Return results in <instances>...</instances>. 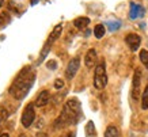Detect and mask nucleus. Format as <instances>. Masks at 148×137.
I'll return each mask as SVG.
<instances>
[{"instance_id":"nucleus-1","label":"nucleus","mask_w":148,"mask_h":137,"mask_svg":"<svg viewBox=\"0 0 148 137\" xmlns=\"http://www.w3.org/2000/svg\"><path fill=\"white\" fill-rule=\"evenodd\" d=\"M36 82V72L33 71L30 66H26L25 69L19 72V75L15 77L12 86L10 87V94L12 95L15 99H23L30 91L32 86Z\"/></svg>"},{"instance_id":"nucleus-2","label":"nucleus","mask_w":148,"mask_h":137,"mask_svg":"<svg viewBox=\"0 0 148 137\" xmlns=\"http://www.w3.org/2000/svg\"><path fill=\"white\" fill-rule=\"evenodd\" d=\"M82 115V105L80 102L72 98L69 101H67V103L64 105L63 111L60 117L57 118L54 126L56 128H63V126H67V125H75L77 124V121Z\"/></svg>"},{"instance_id":"nucleus-3","label":"nucleus","mask_w":148,"mask_h":137,"mask_svg":"<svg viewBox=\"0 0 148 137\" xmlns=\"http://www.w3.org/2000/svg\"><path fill=\"white\" fill-rule=\"evenodd\" d=\"M108 84V73H106V65L105 61H101L98 65H95L94 72V86L97 90H103Z\"/></svg>"},{"instance_id":"nucleus-4","label":"nucleus","mask_w":148,"mask_h":137,"mask_svg":"<svg viewBox=\"0 0 148 137\" xmlns=\"http://www.w3.org/2000/svg\"><path fill=\"white\" fill-rule=\"evenodd\" d=\"M61 31H63V26H61V25H57V26H56L53 30H52L49 38H48V41H46L45 46H44L42 52H41V57H40V60H38V64H40V62L46 57V54H48V52L50 50V48H52L53 42H56V41H57V38L60 37V34H61Z\"/></svg>"},{"instance_id":"nucleus-5","label":"nucleus","mask_w":148,"mask_h":137,"mask_svg":"<svg viewBox=\"0 0 148 137\" xmlns=\"http://www.w3.org/2000/svg\"><path fill=\"white\" fill-rule=\"evenodd\" d=\"M36 119V110H34V103H29L25 110H23V114H22V125L25 128H29L32 126V124L34 122Z\"/></svg>"},{"instance_id":"nucleus-6","label":"nucleus","mask_w":148,"mask_h":137,"mask_svg":"<svg viewBox=\"0 0 148 137\" xmlns=\"http://www.w3.org/2000/svg\"><path fill=\"white\" fill-rule=\"evenodd\" d=\"M79 65H80V58L79 57H73L71 61L68 62L67 69H65V76H67V79H73V76L76 75L77 69H79Z\"/></svg>"},{"instance_id":"nucleus-7","label":"nucleus","mask_w":148,"mask_h":137,"mask_svg":"<svg viewBox=\"0 0 148 137\" xmlns=\"http://www.w3.org/2000/svg\"><path fill=\"white\" fill-rule=\"evenodd\" d=\"M140 83H141V72L140 69H136L135 77H133V86H132V98L136 101L140 98Z\"/></svg>"},{"instance_id":"nucleus-8","label":"nucleus","mask_w":148,"mask_h":137,"mask_svg":"<svg viewBox=\"0 0 148 137\" xmlns=\"http://www.w3.org/2000/svg\"><path fill=\"white\" fill-rule=\"evenodd\" d=\"M125 42L132 52H136V50L140 48L141 38H140V36H137V34H128L125 38Z\"/></svg>"},{"instance_id":"nucleus-9","label":"nucleus","mask_w":148,"mask_h":137,"mask_svg":"<svg viewBox=\"0 0 148 137\" xmlns=\"http://www.w3.org/2000/svg\"><path fill=\"white\" fill-rule=\"evenodd\" d=\"M145 11H144V7L141 4H137V3H130V11H129V16L130 19H139L143 18Z\"/></svg>"},{"instance_id":"nucleus-10","label":"nucleus","mask_w":148,"mask_h":137,"mask_svg":"<svg viewBox=\"0 0 148 137\" xmlns=\"http://www.w3.org/2000/svg\"><path fill=\"white\" fill-rule=\"evenodd\" d=\"M97 58H98V56H97V50L95 49H90L88 52H87V54H86L84 57V64L86 66L90 69V68H92V66L97 65Z\"/></svg>"},{"instance_id":"nucleus-11","label":"nucleus","mask_w":148,"mask_h":137,"mask_svg":"<svg viewBox=\"0 0 148 137\" xmlns=\"http://www.w3.org/2000/svg\"><path fill=\"white\" fill-rule=\"evenodd\" d=\"M49 99H50V94H49V91H46V90H44V91H41L40 94H38V97H37V99H36V105L37 107H42V106H45L46 103L49 102Z\"/></svg>"},{"instance_id":"nucleus-12","label":"nucleus","mask_w":148,"mask_h":137,"mask_svg":"<svg viewBox=\"0 0 148 137\" xmlns=\"http://www.w3.org/2000/svg\"><path fill=\"white\" fill-rule=\"evenodd\" d=\"M73 25H75V27L82 30V29H84V27H87L90 25V19L86 18V16H80V18H76L73 21Z\"/></svg>"},{"instance_id":"nucleus-13","label":"nucleus","mask_w":148,"mask_h":137,"mask_svg":"<svg viewBox=\"0 0 148 137\" xmlns=\"http://www.w3.org/2000/svg\"><path fill=\"white\" fill-rule=\"evenodd\" d=\"M105 137H121V136H120V130L117 129V126L109 125L106 132H105Z\"/></svg>"},{"instance_id":"nucleus-14","label":"nucleus","mask_w":148,"mask_h":137,"mask_svg":"<svg viewBox=\"0 0 148 137\" xmlns=\"http://www.w3.org/2000/svg\"><path fill=\"white\" fill-rule=\"evenodd\" d=\"M86 134L87 137H95L97 136V132H95V126L92 121H88L87 125H86Z\"/></svg>"},{"instance_id":"nucleus-15","label":"nucleus","mask_w":148,"mask_h":137,"mask_svg":"<svg viewBox=\"0 0 148 137\" xmlns=\"http://www.w3.org/2000/svg\"><path fill=\"white\" fill-rule=\"evenodd\" d=\"M105 34H106V29H105L103 25H97V26L94 27V36L97 37V38H102Z\"/></svg>"},{"instance_id":"nucleus-16","label":"nucleus","mask_w":148,"mask_h":137,"mask_svg":"<svg viewBox=\"0 0 148 137\" xmlns=\"http://www.w3.org/2000/svg\"><path fill=\"white\" fill-rule=\"evenodd\" d=\"M141 107H143L144 110L148 109V84H147V87L144 88L143 94H141Z\"/></svg>"},{"instance_id":"nucleus-17","label":"nucleus","mask_w":148,"mask_h":137,"mask_svg":"<svg viewBox=\"0 0 148 137\" xmlns=\"http://www.w3.org/2000/svg\"><path fill=\"white\" fill-rule=\"evenodd\" d=\"M140 61L143 62L145 68H148V50L143 49V50L140 52Z\"/></svg>"},{"instance_id":"nucleus-18","label":"nucleus","mask_w":148,"mask_h":137,"mask_svg":"<svg viewBox=\"0 0 148 137\" xmlns=\"http://www.w3.org/2000/svg\"><path fill=\"white\" fill-rule=\"evenodd\" d=\"M106 25H108L110 31H117L120 27H121V22H118V21H114V22L112 21V22H108Z\"/></svg>"},{"instance_id":"nucleus-19","label":"nucleus","mask_w":148,"mask_h":137,"mask_svg":"<svg viewBox=\"0 0 148 137\" xmlns=\"http://www.w3.org/2000/svg\"><path fill=\"white\" fill-rule=\"evenodd\" d=\"M10 22V15L7 12H1L0 14V26H5Z\"/></svg>"},{"instance_id":"nucleus-20","label":"nucleus","mask_w":148,"mask_h":137,"mask_svg":"<svg viewBox=\"0 0 148 137\" xmlns=\"http://www.w3.org/2000/svg\"><path fill=\"white\" fill-rule=\"evenodd\" d=\"M54 87H56V88L57 90H60V88H63L64 87V82L61 79H57L56 80V82H54Z\"/></svg>"},{"instance_id":"nucleus-21","label":"nucleus","mask_w":148,"mask_h":137,"mask_svg":"<svg viewBox=\"0 0 148 137\" xmlns=\"http://www.w3.org/2000/svg\"><path fill=\"white\" fill-rule=\"evenodd\" d=\"M56 66H57L56 61H49L48 62V68H49V69H56Z\"/></svg>"},{"instance_id":"nucleus-22","label":"nucleus","mask_w":148,"mask_h":137,"mask_svg":"<svg viewBox=\"0 0 148 137\" xmlns=\"http://www.w3.org/2000/svg\"><path fill=\"white\" fill-rule=\"evenodd\" d=\"M36 137H46V134H45V133H42V132H40V133H38V134H37V136Z\"/></svg>"},{"instance_id":"nucleus-23","label":"nucleus","mask_w":148,"mask_h":137,"mask_svg":"<svg viewBox=\"0 0 148 137\" xmlns=\"http://www.w3.org/2000/svg\"><path fill=\"white\" fill-rule=\"evenodd\" d=\"M0 137H10V136L7 134V133H1V134H0Z\"/></svg>"},{"instance_id":"nucleus-24","label":"nucleus","mask_w":148,"mask_h":137,"mask_svg":"<svg viewBox=\"0 0 148 137\" xmlns=\"http://www.w3.org/2000/svg\"><path fill=\"white\" fill-rule=\"evenodd\" d=\"M38 1H40V0H32V4L34 5V4H37V3H38Z\"/></svg>"},{"instance_id":"nucleus-25","label":"nucleus","mask_w":148,"mask_h":137,"mask_svg":"<svg viewBox=\"0 0 148 137\" xmlns=\"http://www.w3.org/2000/svg\"><path fill=\"white\" fill-rule=\"evenodd\" d=\"M65 137H75V134H73V133H69V134H67Z\"/></svg>"},{"instance_id":"nucleus-26","label":"nucleus","mask_w":148,"mask_h":137,"mask_svg":"<svg viewBox=\"0 0 148 137\" xmlns=\"http://www.w3.org/2000/svg\"><path fill=\"white\" fill-rule=\"evenodd\" d=\"M3 1H4V0H0V7H1V4H3Z\"/></svg>"}]
</instances>
